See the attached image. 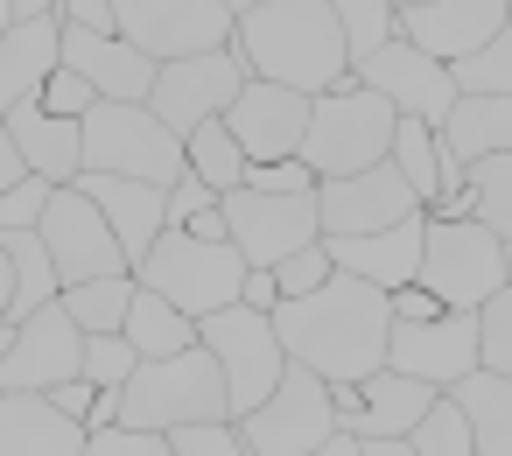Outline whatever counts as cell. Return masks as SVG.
<instances>
[{"mask_svg": "<svg viewBox=\"0 0 512 456\" xmlns=\"http://www.w3.org/2000/svg\"><path fill=\"white\" fill-rule=\"evenodd\" d=\"M442 386L400 372V365H372L365 379H330V400H337V421L358 435V456H414L407 449V428L421 421V407L435 400Z\"/></svg>", "mask_w": 512, "mask_h": 456, "instance_id": "9c48e42d", "label": "cell"}, {"mask_svg": "<svg viewBox=\"0 0 512 456\" xmlns=\"http://www.w3.org/2000/svg\"><path fill=\"white\" fill-rule=\"evenodd\" d=\"M85 449L92 456H176L169 449V428H148V421H99L92 435H85Z\"/></svg>", "mask_w": 512, "mask_h": 456, "instance_id": "f35d334b", "label": "cell"}, {"mask_svg": "<svg viewBox=\"0 0 512 456\" xmlns=\"http://www.w3.org/2000/svg\"><path fill=\"white\" fill-rule=\"evenodd\" d=\"M246 253H239V239H197V232H183V225H162V239L141 253V281L148 288H162L176 309H190V316H211V309H225V302H239V288H246Z\"/></svg>", "mask_w": 512, "mask_h": 456, "instance_id": "5b68a950", "label": "cell"}, {"mask_svg": "<svg viewBox=\"0 0 512 456\" xmlns=\"http://www.w3.org/2000/svg\"><path fill=\"white\" fill-rule=\"evenodd\" d=\"M407 449L414 456H477V435H470V414H463V400L442 386L428 407H421V421L407 428Z\"/></svg>", "mask_w": 512, "mask_h": 456, "instance_id": "836d02e7", "label": "cell"}, {"mask_svg": "<svg viewBox=\"0 0 512 456\" xmlns=\"http://www.w3.org/2000/svg\"><path fill=\"white\" fill-rule=\"evenodd\" d=\"M393 8H421V0H393Z\"/></svg>", "mask_w": 512, "mask_h": 456, "instance_id": "6f0895ef", "label": "cell"}, {"mask_svg": "<svg viewBox=\"0 0 512 456\" xmlns=\"http://www.w3.org/2000/svg\"><path fill=\"white\" fill-rule=\"evenodd\" d=\"M64 64L85 71L99 85V99H148L155 92V57L141 43H127L120 29H71L64 22Z\"/></svg>", "mask_w": 512, "mask_h": 456, "instance_id": "44dd1931", "label": "cell"}, {"mask_svg": "<svg viewBox=\"0 0 512 456\" xmlns=\"http://www.w3.org/2000/svg\"><path fill=\"white\" fill-rule=\"evenodd\" d=\"M0 120H8V134H15V148H22V162L36 176H50V183H78L85 176V120L50 113L43 99H22Z\"/></svg>", "mask_w": 512, "mask_h": 456, "instance_id": "d4e9b609", "label": "cell"}, {"mask_svg": "<svg viewBox=\"0 0 512 456\" xmlns=\"http://www.w3.org/2000/svg\"><path fill=\"white\" fill-rule=\"evenodd\" d=\"M498 29H505V0H421V8H400V36H414L442 64L470 57Z\"/></svg>", "mask_w": 512, "mask_h": 456, "instance_id": "cb8c5ba5", "label": "cell"}, {"mask_svg": "<svg viewBox=\"0 0 512 456\" xmlns=\"http://www.w3.org/2000/svg\"><path fill=\"white\" fill-rule=\"evenodd\" d=\"M463 190H470V218H484L498 239H512V155H477Z\"/></svg>", "mask_w": 512, "mask_h": 456, "instance_id": "e575fe53", "label": "cell"}, {"mask_svg": "<svg viewBox=\"0 0 512 456\" xmlns=\"http://www.w3.org/2000/svg\"><path fill=\"white\" fill-rule=\"evenodd\" d=\"M442 309H449V302H442V295H435L421 274L393 288V323H428V316H442Z\"/></svg>", "mask_w": 512, "mask_h": 456, "instance_id": "f6af8a7d", "label": "cell"}, {"mask_svg": "<svg viewBox=\"0 0 512 456\" xmlns=\"http://www.w3.org/2000/svg\"><path fill=\"white\" fill-rule=\"evenodd\" d=\"M330 274H337V260H330V239H309V246H295L288 260H274L281 302H288V295H309V288H323Z\"/></svg>", "mask_w": 512, "mask_h": 456, "instance_id": "b9f144b4", "label": "cell"}, {"mask_svg": "<svg viewBox=\"0 0 512 456\" xmlns=\"http://www.w3.org/2000/svg\"><path fill=\"white\" fill-rule=\"evenodd\" d=\"M393 162H400V176L421 190V204L442 197V127H435V120L400 113V127H393Z\"/></svg>", "mask_w": 512, "mask_h": 456, "instance_id": "d6a6232c", "label": "cell"}, {"mask_svg": "<svg viewBox=\"0 0 512 456\" xmlns=\"http://www.w3.org/2000/svg\"><path fill=\"white\" fill-rule=\"evenodd\" d=\"M477 358L491 372H512V281L498 295H484V309H477Z\"/></svg>", "mask_w": 512, "mask_h": 456, "instance_id": "60d3db41", "label": "cell"}, {"mask_svg": "<svg viewBox=\"0 0 512 456\" xmlns=\"http://www.w3.org/2000/svg\"><path fill=\"white\" fill-rule=\"evenodd\" d=\"M316 211H323V232H379V225H400L421 204V190L400 176V162H372V169H351V176H323L316 183Z\"/></svg>", "mask_w": 512, "mask_h": 456, "instance_id": "2e32d148", "label": "cell"}, {"mask_svg": "<svg viewBox=\"0 0 512 456\" xmlns=\"http://www.w3.org/2000/svg\"><path fill=\"white\" fill-rule=\"evenodd\" d=\"M43 393H50V400H57V407H64V414H78V421H85V428H92V407H99V393H106V386H99V379H85V372H78V379H64V386H43Z\"/></svg>", "mask_w": 512, "mask_h": 456, "instance_id": "bcb514c9", "label": "cell"}, {"mask_svg": "<svg viewBox=\"0 0 512 456\" xmlns=\"http://www.w3.org/2000/svg\"><path fill=\"white\" fill-rule=\"evenodd\" d=\"M309 99H316V92H295V85H281V78H246L239 99L225 106V120H232V134L246 141L253 162H288V155H302Z\"/></svg>", "mask_w": 512, "mask_h": 456, "instance_id": "ac0fdd59", "label": "cell"}, {"mask_svg": "<svg viewBox=\"0 0 512 456\" xmlns=\"http://www.w3.org/2000/svg\"><path fill=\"white\" fill-rule=\"evenodd\" d=\"M505 15H512V0H505Z\"/></svg>", "mask_w": 512, "mask_h": 456, "instance_id": "680465c9", "label": "cell"}, {"mask_svg": "<svg viewBox=\"0 0 512 456\" xmlns=\"http://www.w3.org/2000/svg\"><path fill=\"white\" fill-rule=\"evenodd\" d=\"M197 337L211 344L218 372H225V393H232V414H253L274 379L288 372V344L274 330V309H253V302H225L211 316H197Z\"/></svg>", "mask_w": 512, "mask_h": 456, "instance_id": "ba28073f", "label": "cell"}, {"mask_svg": "<svg viewBox=\"0 0 512 456\" xmlns=\"http://www.w3.org/2000/svg\"><path fill=\"white\" fill-rule=\"evenodd\" d=\"M246 78H253V71H246L239 43H225V50H197V57H169V64L155 71L148 106H155L176 134H190V127L218 120V113L239 99V85H246Z\"/></svg>", "mask_w": 512, "mask_h": 456, "instance_id": "9a60e30c", "label": "cell"}, {"mask_svg": "<svg viewBox=\"0 0 512 456\" xmlns=\"http://www.w3.org/2000/svg\"><path fill=\"white\" fill-rule=\"evenodd\" d=\"M225 8H232V15H246V8H260V0H225Z\"/></svg>", "mask_w": 512, "mask_h": 456, "instance_id": "11a10c76", "label": "cell"}, {"mask_svg": "<svg viewBox=\"0 0 512 456\" xmlns=\"http://www.w3.org/2000/svg\"><path fill=\"white\" fill-rule=\"evenodd\" d=\"M351 78L358 85H372L379 99H393L400 113H421V120H449V106H456V71L435 57V50H421L414 36H386L379 50H365L358 64H351Z\"/></svg>", "mask_w": 512, "mask_h": 456, "instance_id": "5bb4252c", "label": "cell"}, {"mask_svg": "<svg viewBox=\"0 0 512 456\" xmlns=\"http://www.w3.org/2000/svg\"><path fill=\"white\" fill-rule=\"evenodd\" d=\"M57 22H71V29H120V8L113 0H57Z\"/></svg>", "mask_w": 512, "mask_h": 456, "instance_id": "7dc6e473", "label": "cell"}, {"mask_svg": "<svg viewBox=\"0 0 512 456\" xmlns=\"http://www.w3.org/2000/svg\"><path fill=\"white\" fill-rule=\"evenodd\" d=\"M274 330L288 344V358L316 365L323 379H365L372 365H386V337H393V295L365 274H330L309 295L274 302Z\"/></svg>", "mask_w": 512, "mask_h": 456, "instance_id": "6da1fadb", "label": "cell"}, {"mask_svg": "<svg viewBox=\"0 0 512 456\" xmlns=\"http://www.w3.org/2000/svg\"><path fill=\"white\" fill-rule=\"evenodd\" d=\"M120 414L148 421V428H176V421H197V414H232V393H225V372H218L211 344L197 337L190 351L141 358L134 379L120 386Z\"/></svg>", "mask_w": 512, "mask_h": 456, "instance_id": "8992f818", "label": "cell"}, {"mask_svg": "<svg viewBox=\"0 0 512 456\" xmlns=\"http://www.w3.org/2000/svg\"><path fill=\"white\" fill-rule=\"evenodd\" d=\"M85 421L64 414L43 386H8L0 393V456H78L85 449Z\"/></svg>", "mask_w": 512, "mask_h": 456, "instance_id": "ffe728a7", "label": "cell"}, {"mask_svg": "<svg viewBox=\"0 0 512 456\" xmlns=\"http://www.w3.org/2000/svg\"><path fill=\"white\" fill-rule=\"evenodd\" d=\"M232 43L253 78H281L295 92H330L351 78V43L330 0H260L239 15Z\"/></svg>", "mask_w": 512, "mask_h": 456, "instance_id": "7a4b0ae2", "label": "cell"}, {"mask_svg": "<svg viewBox=\"0 0 512 456\" xmlns=\"http://www.w3.org/2000/svg\"><path fill=\"white\" fill-rule=\"evenodd\" d=\"M330 8H337V22H344L351 64H358L365 50H379V43L400 29V8H393V0H330Z\"/></svg>", "mask_w": 512, "mask_h": 456, "instance_id": "74e56055", "label": "cell"}, {"mask_svg": "<svg viewBox=\"0 0 512 456\" xmlns=\"http://www.w3.org/2000/svg\"><path fill=\"white\" fill-rule=\"evenodd\" d=\"M393 127H400V106L379 99L372 85L344 78L330 92L309 99V134H302V162L323 176H351V169H372L393 155Z\"/></svg>", "mask_w": 512, "mask_h": 456, "instance_id": "3957f363", "label": "cell"}, {"mask_svg": "<svg viewBox=\"0 0 512 456\" xmlns=\"http://www.w3.org/2000/svg\"><path fill=\"white\" fill-rule=\"evenodd\" d=\"M120 8V36L141 43L155 64L169 57H197V50H225L239 36V15L225 0H113Z\"/></svg>", "mask_w": 512, "mask_h": 456, "instance_id": "7c38bea8", "label": "cell"}, {"mask_svg": "<svg viewBox=\"0 0 512 456\" xmlns=\"http://www.w3.org/2000/svg\"><path fill=\"white\" fill-rule=\"evenodd\" d=\"M225 218H232V239L253 267H274L288 260L295 246L323 239V211H316V190H225Z\"/></svg>", "mask_w": 512, "mask_h": 456, "instance_id": "4fadbf2b", "label": "cell"}, {"mask_svg": "<svg viewBox=\"0 0 512 456\" xmlns=\"http://www.w3.org/2000/svg\"><path fill=\"white\" fill-rule=\"evenodd\" d=\"M64 64V22L57 15H22L0 36V113L43 92V78Z\"/></svg>", "mask_w": 512, "mask_h": 456, "instance_id": "484cf974", "label": "cell"}, {"mask_svg": "<svg viewBox=\"0 0 512 456\" xmlns=\"http://www.w3.org/2000/svg\"><path fill=\"white\" fill-rule=\"evenodd\" d=\"M442 141L477 162V155H512V92H456L449 120H442Z\"/></svg>", "mask_w": 512, "mask_h": 456, "instance_id": "4316f807", "label": "cell"}, {"mask_svg": "<svg viewBox=\"0 0 512 456\" xmlns=\"http://www.w3.org/2000/svg\"><path fill=\"white\" fill-rule=\"evenodd\" d=\"M36 232H43V246H50L64 288H71V281H92V274L134 267L127 246H120V232L106 225V211H99V197H92L85 183H57L50 204H43V218H36Z\"/></svg>", "mask_w": 512, "mask_h": 456, "instance_id": "8fae6325", "label": "cell"}, {"mask_svg": "<svg viewBox=\"0 0 512 456\" xmlns=\"http://www.w3.org/2000/svg\"><path fill=\"white\" fill-rule=\"evenodd\" d=\"M141 295V274L120 267V274H92V281H71L64 288V309L85 323V330H127V309Z\"/></svg>", "mask_w": 512, "mask_h": 456, "instance_id": "1f68e13d", "label": "cell"}, {"mask_svg": "<svg viewBox=\"0 0 512 456\" xmlns=\"http://www.w3.org/2000/svg\"><path fill=\"white\" fill-rule=\"evenodd\" d=\"M15 15H57V0H15Z\"/></svg>", "mask_w": 512, "mask_h": 456, "instance_id": "816d5d0a", "label": "cell"}, {"mask_svg": "<svg viewBox=\"0 0 512 456\" xmlns=\"http://www.w3.org/2000/svg\"><path fill=\"white\" fill-rule=\"evenodd\" d=\"M169 449L176 456H246V428H239V414H197V421L169 428Z\"/></svg>", "mask_w": 512, "mask_h": 456, "instance_id": "8d00e7d4", "label": "cell"}, {"mask_svg": "<svg viewBox=\"0 0 512 456\" xmlns=\"http://www.w3.org/2000/svg\"><path fill=\"white\" fill-rule=\"evenodd\" d=\"M449 393H456V400H463V414H470L477 456H512V372L470 365Z\"/></svg>", "mask_w": 512, "mask_h": 456, "instance_id": "83f0119b", "label": "cell"}, {"mask_svg": "<svg viewBox=\"0 0 512 456\" xmlns=\"http://www.w3.org/2000/svg\"><path fill=\"white\" fill-rule=\"evenodd\" d=\"M78 183L99 197L106 225L120 232L127 260L141 267V253H148V246L162 239V225H169V183H148V176H113V169H85Z\"/></svg>", "mask_w": 512, "mask_h": 456, "instance_id": "7402d4cb", "label": "cell"}, {"mask_svg": "<svg viewBox=\"0 0 512 456\" xmlns=\"http://www.w3.org/2000/svg\"><path fill=\"white\" fill-rule=\"evenodd\" d=\"M50 190H57V183H50V176H36V169H29V176H15L8 190H0V232L36 225V218H43V204H50Z\"/></svg>", "mask_w": 512, "mask_h": 456, "instance_id": "7bdbcfd3", "label": "cell"}, {"mask_svg": "<svg viewBox=\"0 0 512 456\" xmlns=\"http://www.w3.org/2000/svg\"><path fill=\"white\" fill-rule=\"evenodd\" d=\"M386 365H400V372H414L428 386H456L470 365H484L477 358V309H442L428 323H393Z\"/></svg>", "mask_w": 512, "mask_h": 456, "instance_id": "d6986e66", "label": "cell"}, {"mask_svg": "<svg viewBox=\"0 0 512 456\" xmlns=\"http://www.w3.org/2000/svg\"><path fill=\"white\" fill-rule=\"evenodd\" d=\"M449 71H456V92H512V15H505V29L491 43H477Z\"/></svg>", "mask_w": 512, "mask_h": 456, "instance_id": "d590c367", "label": "cell"}, {"mask_svg": "<svg viewBox=\"0 0 512 456\" xmlns=\"http://www.w3.org/2000/svg\"><path fill=\"white\" fill-rule=\"evenodd\" d=\"M239 428H246V449H253V456H309V449H323V442L337 435L330 379H323L316 365L288 358V372L274 379V393H267L253 414H239Z\"/></svg>", "mask_w": 512, "mask_h": 456, "instance_id": "30bf717a", "label": "cell"}, {"mask_svg": "<svg viewBox=\"0 0 512 456\" xmlns=\"http://www.w3.org/2000/svg\"><path fill=\"white\" fill-rule=\"evenodd\" d=\"M50 113H71V120H85L92 106H99V85L85 78V71H71V64H57L50 78H43V92H36Z\"/></svg>", "mask_w": 512, "mask_h": 456, "instance_id": "ee69618b", "label": "cell"}, {"mask_svg": "<svg viewBox=\"0 0 512 456\" xmlns=\"http://www.w3.org/2000/svg\"><path fill=\"white\" fill-rule=\"evenodd\" d=\"M85 372V323L57 302H43L36 316L15 323V344L0 358V386H64Z\"/></svg>", "mask_w": 512, "mask_h": 456, "instance_id": "e0dca14e", "label": "cell"}, {"mask_svg": "<svg viewBox=\"0 0 512 456\" xmlns=\"http://www.w3.org/2000/svg\"><path fill=\"white\" fill-rule=\"evenodd\" d=\"M505 274H512V239H505Z\"/></svg>", "mask_w": 512, "mask_h": 456, "instance_id": "9f6ffc18", "label": "cell"}, {"mask_svg": "<svg viewBox=\"0 0 512 456\" xmlns=\"http://www.w3.org/2000/svg\"><path fill=\"white\" fill-rule=\"evenodd\" d=\"M127 337H134L141 358H169V351H190V344H197V316L176 309L162 288L141 281V295H134V309H127Z\"/></svg>", "mask_w": 512, "mask_h": 456, "instance_id": "f1b7e54d", "label": "cell"}, {"mask_svg": "<svg viewBox=\"0 0 512 456\" xmlns=\"http://www.w3.org/2000/svg\"><path fill=\"white\" fill-rule=\"evenodd\" d=\"M15 22H22V15H15V0H0V36H8Z\"/></svg>", "mask_w": 512, "mask_h": 456, "instance_id": "db71d44e", "label": "cell"}, {"mask_svg": "<svg viewBox=\"0 0 512 456\" xmlns=\"http://www.w3.org/2000/svg\"><path fill=\"white\" fill-rule=\"evenodd\" d=\"M85 169H113V176H148V183H169L190 169V148L183 134L148 106V99H99L85 113Z\"/></svg>", "mask_w": 512, "mask_h": 456, "instance_id": "277c9868", "label": "cell"}, {"mask_svg": "<svg viewBox=\"0 0 512 456\" xmlns=\"http://www.w3.org/2000/svg\"><path fill=\"white\" fill-rule=\"evenodd\" d=\"M421 225H428V211H414L400 225H379V232H323V239H330V260L344 274H365L393 295L400 281L421 274Z\"/></svg>", "mask_w": 512, "mask_h": 456, "instance_id": "603a6c76", "label": "cell"}, {"mask_svg": "<svg viewBox=\"0 0 512 456\" xmlns=\"http://www.w3.org/2000/svg\"><path fill=\"white\" fill-rule=\"evenodd\" d=\"M15 176H29V162H22V148H15V134H8V120H0V190H8Z\"/></svg>", "mask_w": 512, "mask_h": 456, "instance_id": "681fc988", "label": "cell"}, {"mask_svg": "<svg viewBox=\"0 0 512 456\" xmlns=\"http://www.w3.org/2000/svg\"><path fill=\"white\" fill-rule=\"evenodd\" d=\"M0 316H15V253L0 239Z\"/></svg>", "mask_w": 512, "mask_h": 456, "instance_id": "f907efd6", "label": "cell"}, {"mask_svg": "<svg viewBox=\"0 0 512 456\" xmlns=\"http://www.w3.org/2000/svg\"><path fill=\"white\" fill-rule=\"evenodd\" d=\"M239 302H253V309H274V302H281V281H274V267H246V288H239Z\"/></svg>", "mask_w": 512, "mask_h": 456, "instance_id": "c3c4849f", "label": "cell"}, {"mask_svg": "<svg viewBox=\"0 0 512 456\" xmlns=\"http://www.w3.org/2000/svg\"><path fill=\"white\" fill-rule=\"evenodd\" d=\"M183 148H190V169L225 197V190H239L246 183V169H253V155H246V141L232 134V120L218 113V120H204V127H190L183 134Z\"/></svg>", "mask_w": 512, "mask_h": 456, "instance_id": "f546056e", "label": "cell"}, {"mask_svg": "<svg viewBox=\"0 0 512 456\" xmlns=\"http://www.w3.org/2000/svg\"><path fill=\"white\" fill-rule=\"evenodd\" d=\"M134 365H141V351H134L127 330H85V379H99V386H127Z\"/></svg>", "mask_w": 512, "mask_h": 456, "instance_id": "ab89813d", "label": "cell"}, {"mask_svg": "<svg viewBox=\"0 0 512 456\" xmlns=\"http://www.w3.org/2000/svg\"><path fill=\"white\" fill-rule=\"evenodd\" d=\"M8 344H15V316H0V358H8ZM8 393V386H0Z\"/></svg>", "mask_w": 512, "mask_h": 456, "instance_id": "f5cc1de1", "label": "cell"}, {"mask_svg": "<svg viewBox=\"0 0 512 456\" xmlns=\"http://www.w3.org/2000/svg\"><path fill=\"white\" fill-rule=\"evenodd\" d=\"M421 281L449 302V309H484V295H498L505 274V239L484 218H449L428 211L421 225Z\"/></svg>", "mask_w": 512, "mask_h": 456, "instance_id": "52a82bcc", "label": "cell"}, {"mask_svg": "<svg viewBox=\"0 0 512 456\" xmlns=\"http://www.w3.org/2000/svg\"><path fill=\"white\" fill-rule=\"evenodd\" d=\"M0 239H8V253H15V323H22V316H36L43 302L64 295V274H57V260H50V246H43L36 225L0 232Z\"/></svg>", "mask_w": 512, "mask_h": 456, "instance_id": "4dcf8cb0", "label": "cell"}]
</instances>
